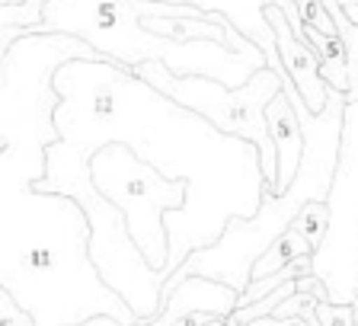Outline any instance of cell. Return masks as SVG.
Returning a JSON list of instances; mask_svg holds the SVG:
<instances>
[{
    "instance_id": "cell-7",
    "label": "cell",
    "mask_w": 358,
    "mask_h": 326,
    "mask_svg": "<svg viewBox=\"0 0 358 326\" xmlns=\"http://www.w3.org/2000/svg\"><path fill=\"white\" fill-rule=\"evenodd\" d=\"M154 3H176V7H199L201 13H221L243 32L246 38H253L268 58V67L272 71H285L282 67V55H278V36L272 29V22L266 16L268 3H278L288 16L291 29L298 32L301 38L307 42V22L301 16L298 3L294 0H154Z\"/></svg>"
},
{
    "instance_id": "cell-1",
    "label": "cell",
    "mask_w": 358,
    "mask_h": 326,
    "mask_svg": "<svg viewBox=\"0 0 358 326\" xmlns=\"http://www.w3.org/2000/svg\"><path fill=\"white\" fill-rule=\"evenodd\" d=\"M90 218L71 195L0 179V288L36 326H80L93 317L141 323L90 253Z\"/></svg>"
},
{
    "instance_id": "cell-9",
    "label": "cell",
    "mask_w": 358,
    "mask_h": 326,
    "mask_svg": "<svg viewBox=\"0 0 358 326\" xmlns=\"http://www.w3.org/2000/svg\"><path fill=\"white\" fill-rule=\"evenodd\" d=\"M240 304V291L231 288L227 282H217L208 275H186L182 282H176L173 295L166 297L164 311L154 320H141L134 326H173L176 320L189 317V313H211V317H231Z\"/></svg>"
},
{
    "instance_id": "cell-15",
    "label": "cell",
    "mask_w": 358,
    "mask_h": 326,
    "mask_svg": "<svg viewBox=\"0 0 358 326\" xmlns=\"http://www.w3.org/2000/svg\"><path fill=\"white\" fill-rule=\"evenodd\" d=\"M317 320H320V326H355V311H352V304L320 301L317 304Z\"/></svg>"
},
{
    "instance_id": "cell-12",
    "label": "cell",
    "mask_w": 358,
    "mask_h": 326,
    "mask_svg": "<svg viewBox=\"0 0 358 326\" xmlns=\"http://www.w3.org/2000/svg\"><path fill=\"white\" fill-rule=\"evenodd\" d=\"M323 7L329 10L336 29L345 42V52H349V93L345 97H349V103H358V22L349 20L343 0H323Z\"/></svg>"
},
{
    "instance_id": "cell-17",
    "label": "cell",
    "mask_w": 358,
    "mask_h": 326,
    "mask_svg": "<svg viewBox=\"0 0 358 326\" xmlns=\"http://www.w3.org/2000/svg\"><path fill=\"white\" fill-rule=\"evenodd\" d=\"M352 311H355V326H358V295H355V301H352Z\"/></svg>"
},
{
    "instance_id": "cell-8",
    "label": "cell",
    "mask_w": 358,
    "mask_h": 326,
    "mask_svg": "<svg viewBox=\"0 0 358 326\" xmlns=\"http://www.w3.org/2000/svg\"><path fill=\"white\" fill-rule=\"evenodd\" d=\"M266 16L272 22V29L278 36V55H282V67L288 71V77L294 80L298 93L304 97L307 109L310 115H320L327 109V99H329V83L320 71V55L313 52V45L304 42L298 32L291 29L288 16L278 3H268Z\"/></svg>"
},
{
    "instance_id": "cell-14",
    "label": "cell",
    "mask_w": 358,
    "mask_h": 326,
    "mask_svg": "<svg viewBox=\"0 0 358 326\" xmlns=\"http://www.w3.org/2000/svg\"><path fill=\"white\" fill-rule=\"evenodd\" d=\"M0 326H36L32 313L20 307V301L7 288H0Z\"/></svg>"
},
{
    "instance_id": "cell-3",
    "label": "cell",
    "mask_w": 358,
    "mask_h": 326,
    "mask_svg": "<svg viewBox=\"0 0 358 326\" xmlns=\"http://www.w3.org/2000/svg\"><path fill=\"white\" fill-rule=\"evenodd\" d=\"M74 58L103 55L71 32H26L0 52V179L36 185L45 176L48 148L61 141L55 77Z\"/></svg>"
},
{
    "instance_id": "cell-2",
    "label": "cell",
    "mask_w": 358,
    "mask_h": 326,
    "mask_svg": "<svg viewBox=\"0 0 358 326\" xmlns=\"http://www.w3.org/2000/svg\"><path fill=\"white\" fill-rule=\"evenodd\" d=\"M345 106L349 97L343 90L329 87L327 109L304 122V163H301L294 183L282 195L266 192L262 208L253 218H231L217 243L195 250L176 272L164 282V304L173 295L176 282L186 275H208L217 282H227L243 295L253 282V266L262 253L278 240V234L294 224L298 211L313 199H329L339 170V150H343V128H345Z\"/></svg>"
},
{
    "instance_id": "cell-6",
    "label": "cell",
    "mask_w": 358,
    "mask_h": 326,
    "mask_svg": "<svg viewBox=\"0 0 358 326\" xmlns=\"http://www.w3.org/2000/svg\"><path fill=\"white\" fill-rule=\"evenodd\" d=\"M90 173H93V185L99 192L125 211L128 230H131L138 250L148 256L150 266L164 272L170 262V230L160 215L186 208L189 183L166 179L157 166L141 160L122 141L99 148L90 160Z\"/></svg>"
},
{
    "instance_id": "cell-13",
    "label": "cell",
    "mask_w": 358,
    "mask_h": 326,
    "mask_svg": "<svg viewBox=\"0 0 358 326\" xmlns=\"http://www.w3.org/2000/svg\"><path fill=\"white\" fill-rule=\"evenodd\" d=\"M329 224H333V208H329V199H313L298 211V218H294L291 227H298L301 234L313 243V253H317L323 243H327Z\"/></svg>"
},
{
    "instance_id": "cell-11",
    "label": "cell",
    "mask_w": 358,
    "mask_h": 326,
    "mask_svg": "<svg viewBox=\"0 0 358 326\" xmlns=\"http://www.w3.org/2000/svg\"><path fill=\"white\" fill-rule=\"evenodd\" d=\"M301 256H313V243L301 234L298 227H288L285 234H278V240L262 253L253 266V278H266V275L282 272L285 266H291Z\"/></svg>"
},
{
    "instance_id": "cell-16",
    "label": "cell",
    "mask_w": 358,
    "mask_h": 326,
    "mask_svg": "<svg viewBox=\"0 0 358 326\" xmlns=\"http://www.w3.org/2000/svg\"><path fill=\"white\" fill-rule=\"evenodd\" d=\"M343 7H345V13H349V20L358 22V3H343Z\"/></svg>"
},
{
    "instance_id": "cell-10",
    "label": "cell",
    "mask_w": 358,
    "mask_h": 326,
    "mask_svg": "<svg viewBox=\"0 0 358 326\" xmlns=\"http://www.w3.org/2000/svg\"><path fill=\"white\" fill-rule=\"evenodd\" d=\"M266 122H268V134H272L275 150H278V179H275L272 195H282L294 183L301 163H304V122H301L294 103L288 99L285 87H282V93H275V97L268 99Z\"/></svg>"
},
{
    "instance_id": "cell-4",
    "label": "cell",
    "mask_w": 358,
    "mask_h": 326,
    "mask_svg": "<svg viewBox=\"0 0 358 326\" xmlns=\"http://www.w3.org/2000/svg\"><path fill=\"white\" fill-rule=\"evenodd\" d=\"M90 160L93 157L83 148L61 138L58 144L48 148V170L36 183V189L61 192L80 201L90 218V230H93L90 253L103 278L131 304L138 320H154L164 311V272L150 266L148 256L138 250L128 230L125 211L93 185Z\"/></svg>"
},
{
    "instance_id": "cell-5",
    "label": "cell",
    "mask_w": 358,
    "mask_h": 326,
    "mask_svg": "<svg viewBox=\"0 0 358 326\" xmlns=\"http://www.w3.org/2000/svg\"><path fill=\"white\" fill-rule=\"evenodd\" d=\"M131 71L138 77H144L150 87L160 90L164 97H170L173 103L199 112L201 119H208L224 134L253 141L259 148L262 173H266V192L275 189L278 150H275L272 134H268L266 106L275 93H282V74L278 71L262 67V71L253 74V80L237 90H231L221 80H211V77H179V74H173L164 61H144V64L131 67Z\"/></svg>"
}]
</instances>
